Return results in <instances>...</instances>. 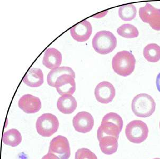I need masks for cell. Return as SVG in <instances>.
Wrapping results in <instances>:
<instances>
[{"label": "cell", "instance_id": "cell-1", "mask_svg": "<svg viewBox=\"0 0 160 159\" xmlns=\"http://www.w3.org/2000/svg\"><path fill=\"white\" fill-rule=\"evenodd\" d=\"M124 126V122L120 116L110 112L103 117L101 125L98 129L97 137L99 141L105 136H112L118 139Z\"/></svg>", "mask_w": 160, "mask_h": 159}, {"label": "cell", "instance_id": "cell-2", "mask_svg": "<svg viewBox=\"0 0 160 159\" xmlns=\"http://www.w3.org/2000/svg\"><path fill=\"white\" fill-rule=\"evenodd\" d=\"M136 60L134 55L128 51H122L117 52L112 58V67L117 74L127 77L134 72Z\"/></svg>", "mask_w": 160, "mask_h": 159}, {"label": "cell", "instance_id": "cell-3", "mask_svg": "<svg viewBox=\"0 0 160 159\" xmlns=\"http://www.w3.org/2000/svg\"><path fill=\"white\" fill-rule=\"evenodd\" d=\"M156 108V103L150 95L141 93L134 97L132 102V109L138 117L148 118L153 115Z\"/></svg>", "mask_w": 160, "mask_h": 159}, {"label": "cell", "instance_id": "cell-4", "mask_svg": "<svg viewBox=\"0 0 160 159\" xmlns=\"http://www.w3.org/2000/svg\"><path fill=\"white\" fill-rule=\"evenodd\" d=\"M92 46L100 54H109L116 47L117 40L112 32L102 30L98 32L92 40Z\"/></svg>", "mask_w": 160, "mask_h": 159}, {"label": "cell", "instance_id": "cell-5", "mask_svg": "<svg viewBox=\"0 0 160 159\" xmlns=\"http://www.w3.org/2000/svg\"><path fill=\"white\" fill-rule=\"evenodd\" d=\"M149 133L148 126L141 120H134L126 127L125 134L127 139L134 144H140L148 138Z\"/></svg>", "mask_w": 160, "mask_h": 159}, {"label": "cell", "instance_id": "cell-6", "mask_svg": "<svg viewBox=\"0 0 160 159\" xmlns=\"http://www.w3.org/2000/svg\"><path fill=\"white\" fill-rule=\"evenodd\" d=\"M59 121L56 116L50 113L42 114L37 120V131L42 137H50L58 131Z\"/></svg>", "mask_w": 160, "mask_h": 159}, {"label": "cell", "instance_id": "cell-7", "mask_svg": "<svg viewBox=\"0 0 160 159\" xmlns=\"http://www.w3.org/2000/svg\"><path fill=\"white\" fill-rule=\"evenodd\" d=\"M139 16L141 19L148 23L153 29L160 31V9L146 3L144 7L139 9Z\"/></svg>", "mask_w": 160, "mask_h": 159}, {"label": "cell", "instance_id": "cell-8", "mask_svg": "<svg viewBox=\"0 0 160 159\" xmlns=\"http://www.w3.org/2000/svg\"><path fill=\"white\" fill-rule=\"evenodd\" d=\"M48 153L55 154L60 159H69L71 149L68 140L62 135L55 137L50 142Z\"/></svg>", "mask_w": 160, "mask_h": 159}, {"label": "cell", "instance_id": "cell-9", "mask_svg": "<svg viewBox=\"0 0 160 159\" xmlns=\"http://www.w3.org/2000/svg\"><path fill=\"white\" fill-rule=\"evenodd\" d=\"M98 102L108 104L113 100L116 96V90L112 84L108 81H102L98 84L94 90Z\"/></svg>", "mask_w": 160, "mask_h": 159}, {"label": "cell", "instance_id": "cell-10", "mask_svg": "<svg viewBox=\"0 0 160 159\" xmlns=\"http://www.w3.org/2000/svg\"><path fill=\"white\" fill-rule=\"evenodd\" d=\"M94 124V118L88 112H79L73 118V126L75 131L80 133L85 134L90 132Z\"/></svg>", "mask_w": 160, "mask_h": 159}, {"label": "cell", "instance_id": "cell-11", "mask_svg": "<svg viewBox=\"0 0 160 159\" xmlns=\"http://www.w3.org/2000/svg\"><path fill=\"white\" fill-rule=\"evenodd\" d=\"M92 32V26L87 20L80 22L70 29L72 37L78 42L87 41L90 38Z\"/></svg>", "mask_w": 160, "mask_h": 159}, {"label": "cell", "instance_id": "cell-12", "mask_svg": "<svg viewBox=\"0 0 160 159\" xmlns=\"http://www.w3.org/2000/svg\"><path fill=\"white\" fill-rule=\"evenodd\" d=\"M55 87L61 96L73 95L76 90L75 77L70 74L61 75L56 80Z\"/></svg>", "mask_w": 160, "mask_h": 159}, {"label": "cell", "instance_id": "cell-13", "mask_svg": "<svg viewBox=\"0 0 160 159\" xmlns=\"http://www.w3.org/2000/svg\"><path fill=\"white\" fill-rule=\"evenodd\" d=\"M19 107L27 114H35L42 108L40 99L30 94L21 97L18 102Z\"/></svg>", "mask_w": 160, "mask_h": 159}, {"label": "cell", "instance_id": "cell-14", "mask_svg": "<svg viewBox=\"0 0 160 159\" xmlns=\"http://www.w3.org/2000/svg\"><path fill=\"white\" fill-rule=\"evenodd\" d=\"M62 61L61 52L54 48H49L45 52L42 64L47 68L52 70L59 67Z\"/></svg>", "mask_w": 160, "mask_h": 159}, {"label": "cell", "instance_id": "cell-15", "mask_svg": "<svg viewBox=\"0 0 160 159\" xmlns=\"http://www.w3.org/2000/svg\"><path fill=\"white\" fill-rule=\"evenodd\" d=\"M77 106V100L71 95L62 96L57 102L58 109L64 114H72L76 110Z\"/></svg>", "mask_w": 160, "mask_h": 159}, {"label": "cell", "instance_id": "cell-16", "mask_svg": "<svg viewBox=\"0 0 160 159\" xmlns=\"http://www.w3.org/2000/svg\"><path fill=\"white\" fill-rule=\"evenodd\" d=\"M23 82L30 87H39L44 83L43 72L40 68H31L25 75Z\"/></svg>", "mask_w": 160, "mask_h": 159}, {"label": "cell", "instance_id": "cell-17", "mask_svg": "<svg viewBox=\"0 0 160 159\" xmlns=\"http://www.w3.org/2000/svg\"><path fill=\"white\" fill-rule=\"evenodd\" d=\"M116 137L105 136L99 141L101 152L106 155H112L116 152L118 147V142Z\"/></svg>", "mask_w": 160, "mask_h": 159}, {"label": "cell", "instance_id": "cell-18", "mask_svg": "<svg viewBox=\"0 0 160 159\" xmlns=\"http://www.w3.org/2000/svg\"><path fill=\"white\" fill-rule=\"evenodd\" d=\"M64 74H70L75 77V74L70 67H62L51 70L47 75V81L49 86L55 87V83L58 78Z\"/></svg>", "mask_w": 160, "mask_h": 159}, {"label": "cell", "instance_id": "cell-19", "mask_svg": "<svg viewBox=\"0 0 160 159\" xmlns=\"http://www.w3.org/2000/svg\"><path fill=\"white\" fill-rule=\"evenodd\" d=\"M2 140L5 145L16 147L21 143L22 136L18 129H9L4 133Z\"/></svg>", "mask_w": 160, "mask_h": 159}, {"label": "cell", "instance_id": "cell-20", "mask_svg": "<svg viewBox=\"0 0 160 159\" xmlns=\"http://www.w3.org/2000/svg\"><path fill=\"white\" fill-rule=\"evenodd\" d=\"M143 55L148 61L156 63L160 60V46L156 44H150L145 47Z\"/></svg>", "mask_w": 160, "mask_h": 159}, {"label": "cell", "instance_id": "cell-21", "mask_svg": "<svg viewBox=\"0 0 160 159\" xmlns=\"http://www.w3.org/2000/svg\"><path fill=\"white\" fill-rule=\"evenodd\" d=\"M136 13L135 6L132 4L122 5L119 9V16L124 21H132L136 17Z\"/></svg>", "mask_w": 160, "mask_h": 159}, {"label": "cell", "instance_id": "cell-22", "mask_svg": "<svg viewBox=\"0 0 160 159\" xmlns=\"http://www.w3.org/2000/svg\"><path fill=\"white\" fill-rule=\"evenodd\" d=\"M120 36L125 38H135L139 36V32L136 27L131 24H124L117 30Z\"/></svg>", "mask_w": 160, "mask_h": 159}, {"label": "cell", "instance_id": "cell-23", "mask_svg": "<svg viewBox=\"0 0 160 159\" xmlns=\"http://www.w3.org/2000/svg\"><path fill=\"white\" fill-rule=\"evenodd\" d=\"M75 159H98L94 153L86 148L78 149L75 153Z\"/></svg>", "mask_w": 160, "mask_h": 159}, {"label": "cell", "instance_id": "cell-24", "mask_svg": "<svg viewBox=\"0 0 160 159\" xmlns=\"http://www.w3.org/2000/svg\"><path fill=\"white\" fill-rule=\"evenodd\" d=\"M42 159H60V158L55 154L51 153H48L45 156L42 157Z\"/></svg>", "mask_w": 160, "mask_h": 159}, {"label": "cell", "instance_id": "cell-25", "mask_svg": "<svg viewBox=\"0 0 160 159\" xmlns=\"http://www.w3.org/2000/svg\"><path fill=\"white\" fill-rule=\"evenodd\" d=\"M156 85H157V89L158 90V91L160 92V73L157 76Z\"/></svg>", "mask_w": 160, "mask_h": 159}, {"label": "cell", "instance_id": "cell-26", "mask_svg": "<svg viewBox=\"0 0 160 159\" xmlns=\"http://www.w3.org/2000/svg\"><path fill=\"white\" fill-rule=\"evenodd\" d=\"M160 159V158H154V159Z\"/></svg>", "mask_w": 160, "mask_h": 159}, {"label": "cell", "instance_id": "cell-27", "mask_svg": "<svg viewBox=\"0 0 160 159\" xmlns=\"http://www.w3.org/2000/svg\"></svg>", "mask_w": 160, "mask_h": 159}]
</instances>
